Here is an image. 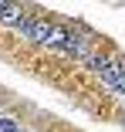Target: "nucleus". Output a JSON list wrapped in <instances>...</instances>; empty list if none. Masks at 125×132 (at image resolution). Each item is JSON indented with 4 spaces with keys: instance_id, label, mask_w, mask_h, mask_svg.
Instances as JSON below:
<instances>
[{
    "instance_id": "f03ea898",
    "label": "nucleus",
    "mask_w": 125,
    "mask_h": 132,
    "mask_svg": "<svg viewBox=\"0 0 125 132\" xmlns=\"http://www.w3.org/2000/svg\"><path fill=\"white\" fill-rule=\"evenodd\" d=\"M51 47L64 51V54H71V58H88V47H85V41H81L78 34H68V31H54V41H51Z\"/></svg>"
},
{
    "instance_id": "f257e3e1",
    "label": "nucleus",
    "mask_w": 125,
    "mask_h": 132,
    "mask_svg": "<svg viewBox=\"0 0 125 132\" xmlns=\"http://www.w3.org/2000/svg\"><path fill=\"white\" fill-rule=\"evenodd\" d=\"M88 64L102 75V81H105L112 92L125 95V68H122V64H112L108 58H91V54H88Z\"/></svg>"
},
{
    "instance_id": "20e7f679",
    "label": "nucleus",
    "mask_w": 125,
    "mask_h": 132,
    "mask_svg": "<svg viewBox=\"0 0 125 132\" xmlns=\"http://www.w3.org/2000/svg\"><path fill=\"white\" fill-rule=\"evenodd\" d=\"M0 132H20L14 119H0Z\"/></svg>"
},
{
    "instance_id": "7ed1b4c3",
    "label": "nucleus",
    "mask_w": 125,
    "mask_h": 132,
    "mask_svg": "<svg viewBox=\"0 0 125 132\" xmlns=\"http://www.w3.org/2000/svg\"><path fill=\"white\" fill-rule=\"evenodd\" d=\"M0 20H4V24H10V27H17V24L24 20V14H20V7L7 4V0H0Z\"/></svg>"
}]
</instances>
